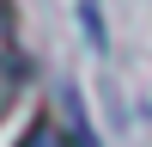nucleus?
<instances>
[{"mask_svg": "<svg viewBox=\"0 0 152 147\" xmlns=\"http://www.w3.org/2000/svg\"><path fill=\"white\" fill-rule=\"evenodd\" d=\"M24 80H31V55L18 43V12H12V0H0V117L18 104Z\"/></svg>", "mask_w": 152, "mask_h": 147, "instance_id": "1", "label": "nucleus"}, {"mask_svg": "<svg viewBox=\"0 0 152 147\" xmlns=\"http://www.w3.org/2000/svg\"><path fill=\"white\" fill-rule=\"evenodd\" d=\"M18 147H91L79 129H67L61 117H31V129L18 135Z\"/></svg>", "mask_w": 152, "mask_h": 147, "instance_id": "2", "label": "nucleus"}]
</instances>
